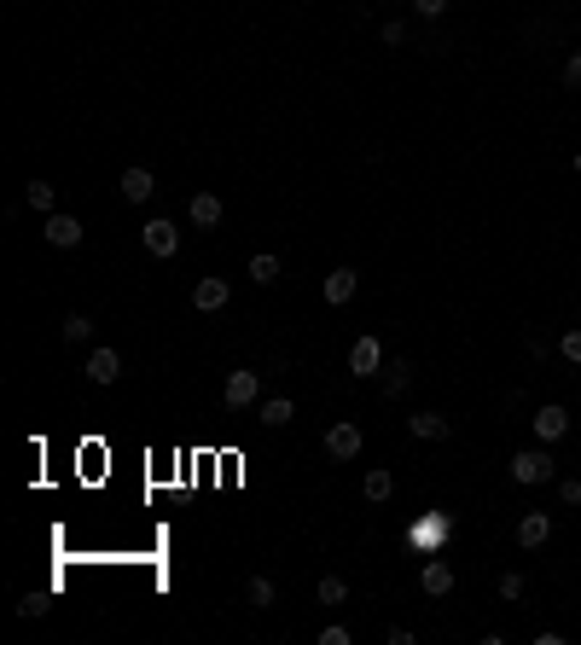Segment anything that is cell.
Listing matches in <instances>:
<instances>
[{"label": "cell", "mask_w": 581, "mask_h": 645, "mask_svg": "<svg viewBox=\"0 0 581 645\" xmlns=\"http://www.w3.org/2000/svg\"><path fill=\"white\" fill-rule=\"evenodd\" d=\"M326 454H331V460H361V425H349V419L331 425L326 430Z\"/></svg>", "instance_id": "obj_4"}, {"label": "cell", "mask_w": 581, "mask_h": 645, "mask_svg": "<svg viewBox=\"0 0 581 645\" xmlns=\"http://www.w3.org/2000/svg\"><path fill=\"white\" fill-rule=\"evenodd\" d=\"M413 12H418V18H442V12H448V0H413Z\"/></svg>", "instance_id": "obj_30"}, {"label": "cell", "mask_w": 581, "mask_h": 645, "mask_svg": "<svg viewBox=\"0 0 581 645\" xmlns=\"http://www.w3.org/2000/svg\"><path fill=\"white\" fill-rule=\"evenodd\" d=\"M407 384H413V372H407V361H390V367H384V378H378V390H384L390 402H395V395H407Z\"/></svg>", "instance_id": "obj_19"}, {"label": "cell", "mask_w": 581, "mask_h": 645, "mask_svg": "<svg viewBox=\"0 0 581 645\" xmlns=\"http://www.w3.org/2000/svg\"><path fill=\"white\" fill-rule=\"evenodd\" d=\"M349 372H361V378L384 372V343H378V338H355L349 343Z\"/></svg>", "instance_id": "obj_3"}, {"label": "cell", "mask_w": 581, "mask_h": 645, "mask_svg": "<svg viewBox=\"0 0 581 645\" xmlns=\"http://www.w3.org/2000/svg\"><path fill=\"white\" fill-rule=\"evenodd\" d=\"M152 192H157L152 169H122V198H128V204H145Z\"/></svg>", "instance_id": "obj_14"}, {"label": "cell", "mask_w": 581, "mask_h": 645, "mask_svg": "<svg viewBox=\"0 0 581 645\" xmlns=\"http://www.w3.org/2000/svg\"><path fill=\"white\" fill-rule=\"evenodd\" d=\"M529 425H535V437H541V442H559L564 430H570V413H564L559 402H547V407H541L535 419H529Z\"/></svg>", "instance_id": "obj_10"}, {"label": "cell", "mask_w": 581, "mask_h": 645, "mask_svg": "<svg viewBox=\"0 0 581 645\" xmlns=\"http://www.w3.org/2000/svg\"><path fill=\"white\" fill-rule=\"evenodd\" d=\"M244 599H251L256 611H268V605H274L279 593H274V581H268V576H251V588H244Z\"/></svg>", "instance_id": "obj_23"}, {"label": "cell", "mask_w": 581, "mask_h": 645, "mask_svg": "<svg viewBox=\"0 0 581 645\" xmlns=\"http://www.w3.org/2000/svg\"><path fill=\"white\" fill-rule=\"evenodd\" d=\"M559 500L564 506H581V477H559Z\"/></svg>", "instance_id": "obj_27"}, {"label": "cell", "mask_w": 581, "mask_h": 645, "mask_svg": "<svg viewBox=\"0 0 581 645\" xmlns=\"http://www.w3.org/2000/svg\"><path fill=\"white\" fill-rule=\"evenodd\" d=\"M140 244H145L152 256H175V251H180L175 221H145V227H140Z\"/></svg>", "instance_id": "obj_6"}, {"label": "cell", "mask_w": 581, "mask_h": 645, "mask_svg": "<svg viewBox=\"0 0 581 645\" xmlns=\"http://www.w3.org/2000/svg\"><path fill=\"white\" fill-rule=\"evenodd\" d=\"M559 355H564L570 367H581V326H570V331L559 338Z\"/></svg>", "instance_id": "obj_25"}, {"label": "cell", "mask_w": 581, "mask_h": 645, "mask_svg": "<svg viewBox=\"0 0 581 645\" xmlns=\"http://www.w3.org/2000/svg\"><path fill=\"white\" fill-rule=\"evenodd\" d=\"M355 634H349V628H343V623H331V628H320V645H349Z\"/></svg>", "instance_id": "obj_28"}, {"label": "cell", "mask_w": 581, "mask_h": 645, "mask_svg": "<svg viewBox=\"0 0 581 645\" xmlns=\"http://www.w3.org/2000/svg\"><path fill=\"white\" fill-rule=\"evenodd\" d=\"M361 494H366V500H373V506H384L390 494H395V477H390L384 465H373V471H366V477H361Z\"/></svg>", "instance_id": "obj_16"}, {"label": "cell", "mask_w": 581, "mask_h": 645, "mask_svg": "<svg viewBox=\"0 0 581 645\" xmlns=\"http://www.w3.org/2000/svg\"><path fill=\"white\" fill-rule=\"evenodd\" d=\"M291 419H296V402H291V395H274V402L262 407V425H291Z\"/></svg>", "instance_id": "obj_21"}, {"label": "cell", "mask_w": 581, "mask_h": 645, "mask_svg": "<svg viewBox=\"0 0 581 645\" xmlns=\"http://www.w3.org/2000/svg\"><path fill=\"white\" fill-rule=\"evenodd\" d=\"M88 378H93V384H117V378H122V355H117V349H93V355H88Z\"/></svg>", "instance_id": "obj_13"}, {"label": "cell", "mask_w": 581, "mask_h": 645, "mask_svg": "<svg viewBox=\"0 0 581 645\" xmlns=\"http://www.w3.org/2000/svg\"><path fill=\"white\" fill-rule=\"evenodd\" d=\"M442 535H448V517H425V524H413V547H442Z\"/></svg>", "instance_id": "obj_17"}, {"label": "cell", "mask_w": 581, "mask_h": 645, "mask_svg": "<svg viewBox=\"0 0 581 645\" xmlns=\"http://www.w3.org/2000/svg\"><path fill=\"white\" fill-rule=\"evenodd\" d=\"M547 541H552V517L547 512H524V517H517V547H524V552L547 547Z\"/></svg>", "instance_id": "obj_7"}, {"label": "cell", "mask_w": 581, "mask_h": 645, "mask_svg": "<svg viewBox=\"0 0 581 645\" xmlns=\"http://www.w3.org/2000/svg\"><path fill=\"white\" fill-rule=\"evenodd\" d=\"M500 599H524V576H517V570L500 576Z\"/></svg>", "instance_id": "obj_26"}, {"label": "cell", "mask_w": 581, "mask_h": 645, "mask_svg": "<svg viewBox=\"0 0 581 645\" xmlns=\"http://www.w3.org/2000/svg\"><path fill=\"white\" fill-rule=\"evenodd\" d=\"M58 338H65V343H88V338H93V320H88V314H65Z\"/></svg>", "instance_id": "obj_20"}, {"label": "cell", "mask_w": 581, "mask_h": 645, "mask_svg": "<svg viewBox=\"0 0 581 645\" xmlns=\"http://www.w3.org/2000/svg\"><path fill=\"white\" fill-rule=\"evenodd\" d=\"M576 175H581V152H576Z\"/></svg>", "instance_id": "obj_31"}, {"label": "cell", "mask_w": 581, "mask_h": 645, "mask_svg": "<svg viewBox=\"0 0 581 645\" xmlns=\"http://www.w3.org/2000/svg\"><path fill=\"white\" fill-rule=\"evenodd\" d=\"M407 430H413L418 442H448L453 437V425L442 413H413V419H407Z\"/></svg>", "instance_id": "obj_11"}, {"label": "cell", "mask_w": 581, "mask_h": 645, "mask_svg": "<svg viewBox=\"0 0 581 645\" xmlns=\"http://www.w3.org/2000/svg\"><path fill=\"white\" fill-rule=\"evenodd\" d=\"M320 605H343V599H349V581H343V576H320Z\"/></svg>", "instance_id": "obj_24"}, {"label": "cell", "mask_w": 581, "mask_h": 645, "mask_svg": "<svg viewBox=\"0 0 581 645\" xmlns=\"http://www.w3.org/2000/svg\"><path fill=\"white\" fill-rule=\"evenodd\" d=\"M23 204H30V209H41V216H53V204H58L53 181H30V186H23Z\"/></svg>", "instance_id": "obj_18"}, {"label": "cell", "mask_w": 581, "mask_h": 645, "mask_svg": "<svg viewBox=\"0 0 581 645\" xmlns=\"http://www.w3.org/2000/svg\"><path fill=\"white\" fill-rule=\"evenodd\" d=\"M355 285H361V274H355V268H331V274H326V303L343 308V303L355 296Z\"/></svg>", "instance_id": "obj_12"}, {"label": "cell", "mask_w": 581, "mask_h": 645, "mask_svg": "<svg viewBox=\"0 0 581 645\" xmlns=\"http://www.w3.org/2000/svg\"><path fill=\"white\" fill-rule=\"evenodd\" d=\"M559 477V460L547 454V442L541 448H524V454H512V482H524V489H535V482H552Z\"/></svg>", "instance_id": "obj_1"}, {"label": "cell", "mask_w": 581, "mask_h": 645, "mask_svg": "<svg viewBox=\"0 0 581 645\" xmlns=\"http://www.w3.org/2000/svg\"><path fill=\"white\" fill-rule=\"evenodd\" d=\"M227 296H233L227 279H198V285H192V308H198V314H221V308H227Z\"/></svg>", "instance_id": "obj_8"}, {"label": "cell", "mask_w": 581, "mask_h": 645, "mask_svg": "<svg viewBox=\"0 0 581 645\" xmlns=\"http://www.w3.org/2000/svg\"><path fill=\"white\" fill-rule=\"evenodd\" d=\"M256 390H262V372L239 367V372H227V384H221V402H227L233 413H244V407L256 402Z\"/></svg>", "instance_id": "obj_2"}, {"label": "cell", "mask_w": 581, "mask_h": 645, "mask_svg": "<svg viewBox=\"0 0 581 645\" xmlns=\"http://www.w3.org/2000/svg\"><path fill=\"white\" fill-rule=\"evenodd\" d=\"M251 279H256V285H274V279H279V256H274V251L251 256Z\"/></svg>", "instance_id": "obj_22"}, {"label": "cell", "mask_w": 581, "mask_h": 645, "mask_svg": "<svg viewBox=\"0 0 581 645\" xmlns=\"http://www.w3.org/2000/svg\"><path fill=\"white\" fill-rule=\"evenodd\" d=\"M187 216H192V227H221V198L216 192H198L192 204H187Z\"/></svg>", "instance_id": "obj_15"}, {"label": "cell", "mask_w": 581, "mask_h": 645, "mask_svg": "<svg viewBox=\"0 0 581 645\" xmlns=\"http://www.w3.org/2000/svg\"><path fill=\"white\" fill-rule=\"evenodd\" d=\"M47 244H53V251H76L82 244V221L65 216V209H53V216H47Z\"/></svg>", "instance_id": "obj_5"}, {"label": "cell", "mask_w": 581, "mask_h": 645, "mask_svg": "<svg viewBox=\"0 0 581 645\" xmlns=\"http://www.w3.org/2000/svg\"><path fill=\"white\" fill-rule=\"evenodd\" d=\"M418 588H425L430 599L453 593V564H448V558H425V570H418Z\"/></svg>", "instance_id": "obj_9"}, {"label": "cell", "mask_w": 581, "mask_h": 645, "mask_svg": "<svg viewBox=\"0 0 581 645\" xmlns=\"http://www.w3.org/2000/svg\"><path fill=\"white\" fill-rule=\"evenodd\" d=\"M564 88H581V53L564 58Z\"/></svg>", "instance_id": "obj_29"}]
</instances>
